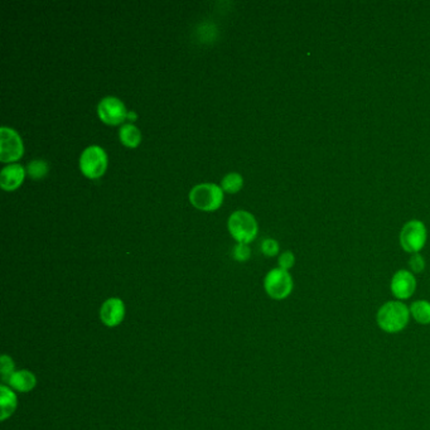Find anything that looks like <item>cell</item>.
Returning <instances> with one entry per match:
<instances>
[{
	"instance_id": "cell-1",
	"label": "cell",
	"mask_w": 430,
	"mask_h": 430,
	"mask_svg": "<svg viewBox=\"0 0 430 430\" xmlns=\"http://www.w3.org/2000/svg\"><path fill=\"white\" fill-rule=\"evenodd\" d=\"M410 309L400 301L385 303L377 312V325L386 333H399L404 331L409 325Z\"/></svg>"
},
{
	"instance_id": "cell-2",
	"label": "cell",
	"mask_w": 430,
	"mask_h": 430,
	"mask_svg": "<svg viewBox=\"0 0 430 430\" xmlns=\"http://www.w3.org/2000/svg\"><path fill=\"white\" fill-rule=\"evenodd\" d=\"M190 201L202 211H215L223 203V190L215 184H197L190 192Z\"/></svg>"
},
{
	"instance_id": "cell-3",
	"label": "cell",
	"mask_w": 430,
	"mask_h": 430,
	"mask_svg": "<svg viewBox=\"0 0 430 430\" xmlns=\"http://www.w3.org/2000/svg\"><path fill=\"white\" fill-rule=\"evenodd\" d=\"M229 230L233 239L247 244L255 239L257 235L256 218L247 211H235L229 217Z\"/></svg>"
},
{
	"instance_id": "cell-4",
	"label": "cell",
	"mask_w": 430,
	"mask_h": 430,
	"mask_svg": "<svg viewBox=\"0 0 430 430\" xmlns=\"http://www.w3.org/2000/svg\"><path fill=\"white\" fill-rule=\"evenodd\" d=\"M264 288L270 298L275 301H283L293 292V279L288 270L277 268L266 274Z\"/></svg>"
},
{
	"instance_id": "cell-5",
	"label": "cell",
	"mask_w": 430,
	"mask_h": 430,
	"mask_svg": "<svg viewBox=\"0 0 430 430\" xmlns=\"http://www.w3.org/2000/svg\"><path fill=\"white\" fill-rule=\"evenodd\" d=\"M108 167V155L99 145H90L82 151L80 169L88 178H99L104 175Z\"/></svg>"
},
{
	"instance_id": "cell-6",
	"label": "cell",
	"mask_w": 430,
	"mask_h": 430,
	"mask_svg": "<svg viewBox=\"0 0 430 430\" xmlns=\"http://www.w3.org/2000/svg\"><path fill=\"white\" fill-rule=\"evenodd\" d=\"M428 239L425 225L419 220H413L405 223L400 232V244L407 253L418 254Z\"/></svg>"
},
{
	"instance_id": "cell-7",
	"label": "cell",
	"mask_w": 430,
	"mask_h": 430,
	"mask_svg": "<svg viewBox=\"0 0 430 430\" xmlns=\"http://www.w3.org/2000/svg\"><path fill=\"white\" fill-rule=\"evenodd\" d=\"M22 138L14 129L1 127L0 129V160L4 163L16 162L23 155Z\"/></svg>"
},
{
	"instance_id": "cell-8",
	"label": "cell",
	"mask_w": 430,
	"mask_h": 430,
	"mask_svg": "<svg viewBox=\"0 0 430 430\" xmlns=\"http://www.w3.org/2000/svg\"><path fill=\"white\" fill-rule=\"evenodd\" d=\"M99 118L109 125H118L127 119L128 110L124 103L115 96H106L97 105Z\"/></svg>"
},
{
	"instance_id": "cell-9",
	"label": "cell",
	"mask_w": 430,
	"mask_h": 430,
	"mask_svg": "<svg viewBox=\"0 0 430 430\" xmlns=\"http://www.w3.org/2000/svg\"><path fill=\"white\" fill-rule=\"evenodd\" d=\"M391 293L399 301L409 299L414 294L416 289V279L414 274L409 270H399L391 279Z\"/></svg>"
},
{
	"instance_id": "cell-10",
	"label": "cell",
	"mask_w": 430,
	"mask_h": 430,
	"mask_svg": "<svg viewBox=\"0 0 430 430\" xmlns=\"http://www.w3.org/2000/svg\"><path fill=\"white\" fill-rule=\"evenodd\" d=\"M125 317V304L119 298H109L100 309V318L105 326L116 327Z\"/></svg>"
},
{
	"instance_id": "cell-11",
	"label": "cell",
	"mask_w": 430,
	"mask_h": 430,
	"mask_svg": "<svg viewBox=\"0 0 430 430\" xmlns=\"http://www.w3.org/2000/svg\"><path fill=\"white\" fill-rule=\"evenodd\" d=\"M25 169L23 166L13 163L7 167L3 168L0 172V186L5 191H13L18 188L21 184H23L24 177H25Z\"/></svg>"
},
{
	"instance_id": "cell-12",
	"label": "cell",
	"mask_w": 430,
	"mask_h": 430,
	"mask_svg": "<svg viewBox=\"0 0 430 430\" xmlns=\"http://www.w3.org/2000/svg\"><path fill=\"white\" fill-rule=\"evenodd\" d=\"M8 383L14 390L19 391V392H28V391H32L36 388L37 379L31 371L21 370V371H16L14 374L10 376Z\"/></svg>"
},
{
	"instance_id": "cell-13",
	"label": "cell",
	"mask_w": 430,
	"mask_h": 430,
	"mask_svg": "<svg viewBox=\"0 0 430 430\" xmlns=\"http://www.w3.org/2000/svg\"><path fill=\"white\" fill-rule=\"evenodd\" d=\"M16 394L7 386L0 388V407H1V420H7L10 415L16 410Z\"/></svg>"
},
{
	"instance_id": "cell-14",
	"label": "cell",
	"mask_w": 430,
	"mask_h": 430,
	"mask_svg": "<svg viewBox=\"0 0 430 430\" xmlns=\"http://www.w3.org/2000/svg\"><path fill=\"white\" fill-rule=\"evenodd\" d=\"M121 143L130 148H136L142 142V133L133 124H124L119 130Z\"/></svg>"
},
{
	"instance_id": "cell-15",
	"label": "cell",
	"mask_w": 430,
	"mask_h": 430,
	"mask_svg": "<svg viewBox=\"0 0 430 430\" xmlns=\"http://www.w3.org/2000/svg\"><path fill=\"white\" fill-rule=\"evenodd\" d=\"M410 316L420 325H430V302L416 301L410 305Z\"/></svg>"
},
{
	"instance_id": "cell-16",
	"label": "cell",
	"mask_w": 430,
	"mask_h": 430,
	"mask_svg": "<svg viewBox=\"0 0 430 430\" xmlns=\"http://www.w3.org/2000/svg\"><path fill=\"white\" fill-rule=\"evenodd\" d=\"M242 184H244L242 175L236 173V172H231V173H227L223 177L221 188L223 191L229 192V193H236L242 188Z\"/></svg>"
},
{
	"instance_id": "cell-17",
	"label": "cell",
	"mask_w": 430,
	"mask_h": 430,
	"mask_svg": "<svg viewBox=\"0 0 430 430\" xmlns=\"http://www.w3.org/2000/svg\"><path fill=\"white\" fill-rule=\"evenodd\" d=\"M27 172L29 177H32L33 179H40L47 175L48 163L46 160H32L28 166H27Z\"/></svg>"
},
{
	"instance_id": "cell-18",
	"label": "cell",
	"mask_w": 430,
	"mask_h": 430,
	"mask_svg": "<svg viewBox=\"0 0 430 430\" xmlns=\"http://www.w3.org/2000/svg\"><path fill=\"white\" fill-rule=\"evenodd\" d=\"M0 371H1V376H3V380L8 383L10 376L14 374V362L13 359H10L7 355H3L1 359H0Z\"/></svg>"
},
{
	"instance_id": "cell-19",
	"label": "cell",
	"mask_w": 430,
	"mask_h": 430,
	"mask_svg": "<svg viewBox=\"0 0 430 430\" xmlns=\"http://www.w3.org/2000/svg\"><path fill=\"white\" fill-rule=\"evenodd\" d=\"M250 255H251V250L247 244L238 242V245L233 247V257L238 262H246Z\"/></svg>"
},
{
	"instance_id": "cell-20",
	"label": "cell",
	"mask_w": 430,
	"mask_h": 430,
	"mask_svg": "<svg viewBox=\"0 0 430 430\" xmlns=\"http://www.w3.org/2000/svg\"><path fill=\"white\" fill-rule=\"evenodd\" d=\"M262 251L266 256H275L279 253V244L274 239H265L262 244Z\"/></svg>"
},
{
	"instance_id": "cell-21",
	"label": "cell",
	"mask_w": 430,
	"mask_h": 430,
	"mask_svg": "<svg viewBox=\"0 0 430 430\" xmlns=\"http://www.w3.org/2000/svg\"><path fill=\"white\" fill-rule=\"evenodd\" d=\"M295 256L292 251H286L279 256V268L284 270H289L294 266Z\"/></svg>"
},
{
	"instance_id": "cell-22",
	"label": "cell",
	"mask_w": 430,
	"mask_h": 430,
	"mask_svg": "<svg viewBox=\"0 0 430 430\" xmlns=\"http://www.w3.org/2000/svg\"><path fill=\"white\" fill-rule=\"evenodd\" d=\"M409 266L413 273H422L425 268V262L420 254H413L409 260Z\"/></svg>"
},
{
	"instance_id": "cell-23",
	"label": "cell",
	"mask_w": 430,
	"mask_h": 430,
	"mask_svg": "<svg viewBox=\"0 0 430 430\" xmlns=\"http://www.w3.org/2000/svg\"><path fill=\"white\" fill-rule=\"evenodd\" d=\"M136 118H138V114H136V112H128L127 119L131 120V121H136Z\"/></svg>"
}]
</instances>
